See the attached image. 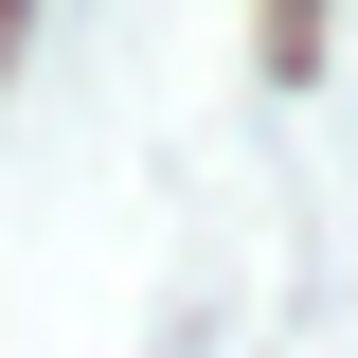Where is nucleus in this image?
Here are the masks:
<instances>
[{"mask_svg": "<svg viewBox=\"0 0 358 358\" xmlns=\"http://www.w3.org/2000/svg\"><path fill=\"white\" fill-rule=\"evenodd\" d=\"M322 54V0H268V72H305Z\"/></svg>", "mask_w": 358, "mask_h": 358, "instance_id": "f257e3e1", "label": "nucleus"}]
</instances>
